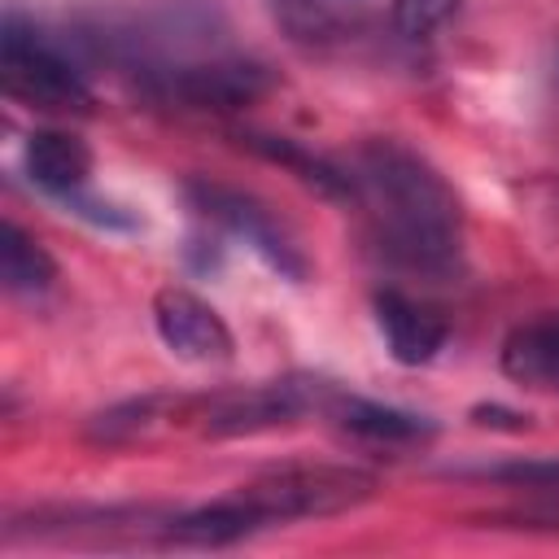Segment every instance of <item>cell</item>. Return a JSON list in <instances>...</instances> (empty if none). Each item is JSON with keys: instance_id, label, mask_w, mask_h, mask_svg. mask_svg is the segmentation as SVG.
I'll use <instances>...</instances> for the list:
<instances>
[{"instance_id": "obj_11", "label": "cell", "mask_w": 559, "mask_h": 559, "mask_svg": "<svg viewBox=\"0 0 559 559\" xmlns=\"http://www.w3.org/2000/svg\"><path fill=\"white\" fill-rule=\"evenodd\" d=\"M328 411L336 415V424L362 441H376V445H419L437 432L432 419L424 415H411V411H397V406H380V402H362V397H341L332 393Z\"/></svg>"}, {"instance_id": "obj_17", "label": "cell", "mask_w": 559, "mask_h": 559, "mask_svg": "<svg viewBox=\"0 0 559 559\" xmlns=\"http://www.w3.org/2000/svg\"><path fill=\"white\" fill-rule=\"evenodd\" d=\"M122 511H96V520H92V528H100V533H109V528H118L114 520H118ZM74 528H83V515L79 511H70V515H61V524H48V520H31V533L35 537H48V533H74Z\"/></svg>"}, {"instance_id": "obj_13", "label": "cell", "mask_w": 559, "mask_h": 559, "mask_svg": "<svg viewBox=\"0 0 559 559\" xmlns=\"http://www.w3.org/2000/svg\"><path fill=\"white\" fill-rule=\"evenodd\" d=\"M0 280H4V288L17 293V297L48 293L52 280H57L52 253H48L26 227H17L13 218L0 227Z\"/></svg>"}, {"instance_id": "obj_9", "label": "cell", "mask_w": 559, "mask_h": 559, "mask_svg": "<svg viewBox=\"0 0 559 559\" xmlns=\"http://www.w3.org/2000/svg\"><path fill=\"white\" fill-rule=\"evenodd\" d=\"M22 162H26V175L35 188L52 192V197H70L87 183L92 175V148L70 135V131H31L26 135V148H22Z\"/></svg>"}, {"instance_id": "obj_6", "label": "cell", "mask_w": 559, "mask_h": 559, "mask_svg": "<svg viewBox=\"0 0 559 559\" xmlns=\"http://www.w3.org/2000/svg\"><path fill=\"white\" fill-rule=\"evenodd\" d=\"M328 402H332V389H323L319 380H271V384H253L245 393L218 397L205 411V432L210 437L262 432V428L293 424L310 406H328Z\"/></svg>"}, {"instance_id": "obj_10", "label": "cell", "mask_w": 559, "mask_h": 559, "mask_svg": "<svg viewBox=\"0 0 559 559\" xmlns=\"http://www.w3.org/2000/svg\"><path fill=\"white\" fill-rule=\"evenodd\" d=\"M502 371L537 393H559V314L520 323L502 341Z\"/></svg>"}, {"instance_id": "obj_16", "label": "cell", "mask_w": 559, "mask_h": 559, "mask_svg": "<svg viewBox=\"0 0 559 559\" xmlns=\"http://www.w3.org/2000/svg\"><path fill=\"white\" fill-rule=\"evenodd\" d=\"M74 214H83V218H92L96 227H135V218L131 214H122V205H114V201H100V197H87L83 188L79 192H70V197H61Z\"/></svg>"}, {"instance_id": "obj_2", "label": "cell", "mask_w": 559, "mask_h": 559, "mask_svg": "<svg viewBox=\"0 0 559 559\" xmlns=\"http://www.w3.org/2000/svg\"><path fill=\"white\" fill-rule=\"evenodd\" d=\"M380 480L362 467H336V463H314V467H280L266 472L249 485L236 489L245 511L253 515L258 528L288 524V520H323L354 511L371 502Z\"/></svg>"}, {"instance_id": "obj_14", "label": "cell", "mask_w": 559, "mask_h": 559, "mask_svg": "<svg viewBox=\"0 0 559 559\" xmlns=\"http://www.w3.org/2000/svg\"><path fill=\"white\" fill-rule=\"evenodd\" d=\"M459 9V0H393V17H397V31L419 39L428 31H437L450 13Z\"/></svg>"}, {"instance_id": "obj_1", "label": "cell", "mask_w": 559, "mask_h": 559, "mask_svg": "<svg viewBox=\"0 0 559 559\" xmlns=\"http://www.w3.org/2000/svg\"><path fill=\"white\" fill-rule=\"evenodd\" d=\"M354 183L376 214L389 258L432 275L459 262L463 201L428 157L397 140H367L354 162Z\"/></svg>"}, {"instance_id": "obj_12", "label": "cell", "mask_w": 559, "mask_h": 559, "mask_svg": "<svg viewBox=\"0 0 559 559\" xmlns=\"http://www.w3.org/2000/svg\"><path fill=\"white\" fill-rule=\"evenodd\" d=\"M240 140H245L253 153H262V157L280 162L284 170H293V175H297L306 188H314L319 197H332V201H358V183H354V175H345V170H336L332 162L306 153L301 144L280 140V135H258V131H249V135H240Z\"/></svg>"}, {"instance_id": "obj_3", "label": "cell", "mask_w": 559, "mask_h": 559, "mask_svg": "<svg viewBox=\"0 0 559 559\" xmlns=\"http://www.w3.org/2000/svg\"><path fill=\"white\" fill-rule=\"evenodd\" d=\"M0 83L9 100H22L31 109H48V114L96 109V92L87 87V79L39 35H26L17 17H9L0 35Z\"/></svg>"}, {"instance_id": "obj_5", "label": "cell", "mask_w": 559, "mask_h": 559, "mask_svg": "<svg viewBox=\"0 0 559 559\" xmlns=\"http://www.w3.org/2000/svg\"><path fill=\"white\" fill-rule=\"evenodd\" d=\"M157 96L179 100L188 109H245L262 100L275 87V74L258 61H197V66H170L157 74Z\"/></svg>"}, {"instance_id": "obj_7", "label": "cell", "mask_w": 559, "mask_h": 559, "mask_svg": "<svg viewBox=\"0 0 559 559\" xmlns=\"http://www.w3.org/2000/svg\"><path fill=\"white\" fill-rule=\"evenodd\" d=\"M153 323L162 345L183 362H227L236 349L223 314L188 288H162L153 297Z\"/></svg>"}, {"instance_id": "obj_15", "label": "cell", "mask_w": 559, "mask_h": 559, "mask_svg": "<svg viewBox=\"0 0 559 559\" xmlns=\"http://www.w3.org/2000/svg\"><path fill=\"white\" fill-rule=\"evenodd\" d=\"M485 480L502 485H528V489H559V459H533V463H507V467H485Z\"/></svg>"}, {"instance_id": "obj_8", "label": "cell", "mask_w": 559, "mask_h": 559, "mask_svg": "<svg viewBox=\"0 0 559 559\" xmlns=\"http://www.w3.org/2000/svg\"><path fill=\"white\" fill-rule=\"evenodd\" d=\"M371 306H376L380 336H384L389 354H393L402 367H424V362H432V358L441 354V345H445V336H450V323H445L432 306H424V301H415V297H406V293H397V288L376 293Z\"/></svg>"}, {"instance_id": "obj_4", "label": "cell", "mask_w": 559, "mask_h": 559, "mask_svg": "<svg viewBox=\"0 0 559 559\" xmlns=\"http://www.w3.org/2000/svg\"><path fill=\"white\" fill-rule=\"evenodd\" d=\"M192 210L210 223H218L223 231H231L236 240H245L275 275L301 284L310 275V258L301 253V245L293 240V231L249 192L240 188H227V183H210V179H188L183 183Z\"/></svg>"}, {"instance_id": "obj_18", "label": "cell", "mask_w": 559, "mask_h": 559, "mask_svg": "<svg viewBox=\"0 0 559 559\" xmlns=\"http://www.w3.org/2000/svg\"><path fill=\"white\" fill-rule=\"evenodd\" d=\"M472 424H480V428H511V432H520V428H524V415H515V411H507V406H476V411H472Z\"/></svg>"}]
</instances>
